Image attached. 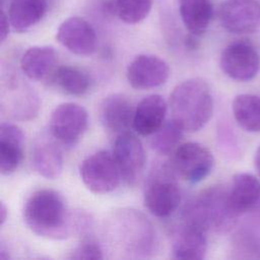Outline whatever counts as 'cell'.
I'll return each instance as SVG.
<instances>
[{"label": "cell", "mask_w": 260, "mask_h": 260, "mask_svg": "<svg viewBox=\"0 0 260 260\" xmlns=\"http://www.w3.org/2000/svg\"><path fill=\"white\" fill-rule=\"evenodd\" d=\"M23 219L35 234L45 238L65 239L73 231V218L64 198L51 189L38 190L28 197Z\"/></svg>", "instance_id": "6da1fadb"}, {"label": "cell", "mask_w": 260, "mask_h": 260, "mask_svg": "<svg viewBox=\"0 0 260 260\" xmlns=\"http://www.w3.org/2000/svg\"><path fill=\"white\" fill-rule=\"evenodd\" d=\"M175 120L184 131L195 132L203 128L213 113V96L207 82L189 78L179 83L170 96Z\"/></svg>", "instance_id": "7a4b0ae2"}, {"label": "cell", "mask_w": 260, "mask_h": 260, "mask_svg": "<svg viewBox=\"0 0 260 260\" xmlns=\"http://www.w3.org/2000/svg\"><path fill=\"white\" fill-rule=\"evenodd\" d=\"M238 214L229 201V190L212 186L202 191L185 208L183 220L195 223L205 231L224 232L230 230Z\"/></svg>", "instance_id": "3957f363"}, {"label": "cell", "mask_w": 260, "mask_h": 260, "mask_svg": "<svg viewBox=\"0 0 260 260\" xmlns=\"http://www.w3.org/2000/svg\"><path fill=\"white\" fill-rule=\"evenodd\" d=\"M79 172L83 184L96 194L114 191L122 179L114 154L108 150H100L85 157Z\"/></svg>", "instance_id": "277c9868"}, {"label": "cell", "mask_w": 260, "mask_h": 260, "mask_svg": "<svg viewBox=\"0 0 260 260\" xmlns=\"http://www.w3.org/2000/svg\"><path fill=\"white\" fill-rule=\"evenodd\" d=\"M213 165V155L206 146L198 142H186L174 151L171 169L186 182L196 184L210 174Z\"/></svg>", "instance_id": "5b68a950"}, {"label": "cell", "mask_w": 260, "mask_h": 260, "mask_svg": "<svg viewBox=\"0 0 260 260\" xmlns=\"http://www.w3.org/2000/svg\"><path fill=\"white\" fill-rule=\"evenodd\" d=\"M220 68L237 81L253 79L260 69V56L256 48L244 40L229 44L220 55Z\"/></svg>", "instance_id": "8992f818"}, {"label": "cell", "mask_w": 260, "mask_h": 260, "mask_svg": "<svg viewBox=\"0 0 260 260\" xmlns=\"http://www.w3.org/2000/svg\"><path fill=\"white\" fill-rule=\"evenodd\" d=\"M86 110L75 103H64L57 106L50 117L52 136L64 144H74L87 128Z\"/></svg>", "instance_id": "52a82bcc"}, {"label": "cell", "mask_w": 260, "mask_h": 260, "mask_svg": "<svg viewBox=\"0 0 260 260\" xmlns=\"http://www.w3.org/2000/svg\"><path fill=\"white\" fill-rule=\"evenodd\" d=\"M113 154L122 179L129 185H134L141 177L145 166V152L140 139L132 132L119 133Z\"/></svg>", "instance_id": "ba28073f"}, {"label": "cell", "mask_w": 260, "mask_h": 260, "mask_svg": "<svg viewBox=\"0 0 260 260\" xmlns=\"http://www.w3.org/2000/svg\"><path fill=\"white\" fill-rule=\"evenodd\" d=\"M221 25L237 35L251 34L260 26L258 0H225L219 9Z\"/></svg>", "instance_id": "9c48e42d"}, {"label": "cell", "mask_w": 260, "mask_h": 260, "mask_svg": "<svg viewBox=\"0 0 260 260\" xmlns=\"http://www.w3.org/2000/svg\"><path fill=\"white\" fill-rule=\"evenodd\" d=\"M127 80L136 89H150L166 83L170 68L165 60L151 54L136 56L127 68Z\"/></svg>", "instance_id": "30bf717a"}, {"label": "cell", "mask_w": 260, "mask_h": 260, "mask_svg": "<svg viewBox=\"0 0 260 260\" xmlns=\"http://www.w3.org/2000/svg\"><path fill=\"white\" fill-rule=\"evenodd\" d=\"M56 39L69 52L79 56L91 55L96 48L94 28L78 16L65 19L58 27Z\"/></svg>", "instance_id": "8fae6325"}, {"label": "cell", "mask_w": 260, "mask_h": 260, "mask_svg": "<svg viewBox=\"0 0 260 260\" xmlns=\"http://www.w3.org/2000/svg\"><path fill=\"white\" fill-rule=\"evenodd\" d=\"M181 202V191L177 183L165 176L153 177L144 193V204L148 211L156 217L172 215Z\"/></svg>", "instance_id": "7c38bea8"}, {"label": "cell", "mask_w": 260, "mask_h": 260, "mask_svg": "<svg viewBox=\"0 0 260 260\" xmlns=\"http://www.w3.org/2000/svg\"><path fill=\"white\" fill-rule=\"evenodd\" d=\"M135 108L124 93H111L101 105L100 116L104 127L115 133H122L132 126Z\"/></svg>", "instance_id": "4fadbf2b"}, {"label": "cell", "mask_w": 260, "mask_h": 260, "mask_svg": "<svg viewBox=\"0 0 260 260\" xmlns=\"http://www.w3.org/2000/svg\"><path fill=\"white\" fill-rule=\"evenodd\" d=\"M203 228L184 221L178 229L173 243V256L180 260L203 259L207 251V238Z\"/></svg>", "instance_id": "5bb4252c"}, {"label": "cell", "mask_w": 260, "mask_h": 260, "mask_svg": "<svg viewBox=\"0 0 260 260\" xmlns=\"http://www.w3.org/2000/svg\"><path fill=\"white\" fill-rule=\"evenodd\" d=\"M167 110L168 105L161 95L143 98L135 108L132 128L142 136L153 134L165 123Z\"/></svg>", "instance_id": "9a60e30c"}, {"label": "cell", "mask_w": 260, "mask_h": 260, "mask_svg": "<svg viewBox=\"0 0 260 260\" xmlns=\"http://www.w3.org/2000/svg\"><path fill=\"white\" fill-rule=\"evenodd\" d=\"M24 134L11 123L0 126V172L9 175L17 170L23 158Z\"/></svg>", "instance_id": "2e32d148"}, {"label": "cell", "mask_w": 260, "mask_h": 260, "mask_svg": "<svg viewBox=\"0 0 260 260\" xmlns=\"http://www.w3.org/2000/svg\"><path fill=\"white\" fill-rule=\"evenodd\" d=\"M260 199V181L248 173L234 176L229 201L232 209L239 215L251 210Z\"/></svg>", "instance_id": "e0dca14e"}, {"label": "cell", "mask_w": 260, "mask_h": 260, "mask_svg": "<svg viewBox=\"0 0 260 260\" xmlns=\"http://www.w3.org/2000/svg\"><path fill=\"white\" fill-rule=\"evenodd\" d=\"M57 53L50 46L28 48L20 58V69L29 79L40 81L47 78L55 69Z\"/></svg>", "instance_id": "ac0fdd59"}, {"label": "cell", "mask_w": 260, "mask_h": 260, "mask_svg": "<svg viewBox=\"0 0 260 260\" xmlns=\"http://www.w3.org/2000/svg\"><path fill=\"white\" fill-rule=\"evenodd\" d=\"M31 160L35 170L50 180L58 178L63 170L62 152L58 145L47 137H41L35 142Z\"/></svg>", "instance_id": "d6986e66"}, {"label": "cell", "mask_w": 260, "mask_h": 260, "mask_svg": "<svg viewBox=\"0 0 260 260\" xmlns=\"http://www.w3.org/2000/svg\"><path fill=\"white\" fill-rule=\"evenodd\" d=\"M47 0H11L7 16L10 25L22 32L37 24L47 11Z\"/></svg>", "instance_id": "ffe728a7"}, {"label": "cell", "mask_w": 260, "mask_h": 260, "mask_svg": "<svg viewBox=\"0 0 260 260\" xmlns=\"http://www.w3.org/2000/svg\"><path fill=\"white\" fill-rule=\"evenodd\" d=\"M179 12L189 32L200 37L211 21L213 7L211 0H179Z\"/></svg>", "instance_id": "44dd1931"}, {"label": "cell", "mask_w": 260, "mask_h": 260, "mask_svg": "<svg viewBox=\"0 0 260 260\" xmlns=\"http://www.w3.org/2000/svg\"><path fill=\"white\" fill-rule=\"evenodd\" d=\"M232 110L241 128L248 132H260V96L239 94L233 101Z\"/></svg>", "instance_id": "7402d4cb"}, {"label": "cell", "mask_w": 260, "mask_h": 260, "mask_svg": "<svg viewBox=\"0 0 260 260\" xmlns=\"http://www.w3.org/2000/svg\"><path fill=\"white\" fill-rule=\"evenodd\" d=\"M105 10L116 15L121 21L136 24L147 17L152 7V0H108Z\"/></svg>", "instance_id": "603a6c76"}, {"label": "cell", "mask_w": 260, "mask_h": 260, "mask_svg": "<svg viewBox=\"0 0 260 260\" xmlns=\"http://www.w3.org/2000/svg\"><path fill=\"white\" fill-rule=\"evenodd\" d=\"M54 82L64 92L71 95H82L90 87L88 75L74 66H60L54 71Z\"/></svg>", "instance_id": "cb8c5ba5"}, {"label": "cell", "mask_w": 260, "mask_h": 260, "mask_svg": "<svg viewBox=\"0 0 260 260\" xmlns=\"http://www.w3.org/2000/svg\"><path fill=\"white\" fill-rule=\"evenodd\" d=\"M183 128L175 121L165 122L150 138L151 148L158 154L167 155L175 151L183 137Z\"/></svg>", "instance_id": "d4e9b609"}, {"label": "cell", "mask_w": 260, "mask_h": 260, "mask_svg": "<svg viewBox=\"0 0 260 260\" xmlns=\"http://www.w3.org/2000/svg\"><path fill=\"white\" fill-rule=\"evenodd\" d=\"M103 251L99 243L92 239H84L72 251L69 258L74 260H90L103 259Z\"/></svg>", "instance_id": "484cf974"}, {"label": "cell", "mask_w": 260, "mask_h": 260, "mask_svg": "<svg viewBox=\"0 0 260 260\" xmlns=\"http://www.w3.org/2000/svg\"><path fill=\"white\" fill-rule=\"evenodd\" d=\"M9 26H11V25H10L7 14L4 11H1V30H0L1 43H3L5 41V39L7 38L8 34H9Z\"/></svg>", "instance_id": "4316f807"}, {"label": "cell", "mask_w": 260, "mask_h": 260, "mask_svg": "<svg viewBox=\"0 0 260 260\" xmlns=\"http://www.w3.org/2000/svg\"><path fill=\"white\" fill-rule=\"evenodd\" d=\"M254 164H255V168L260 176V146L257 148L256 152H255V157H254Z\"/></svg>", "instance_id": "83f0119b"}, {"label": "cell", "mask_w": 260, "mask_h": 260, "mask_svg": "<svg viewBox=\"0 0 260 260\" xmlns=\"http://www.w3.org/2000/svg\"><path fill=\"white\" fill-rule=\"evenodd\" d=\"M6 216H7V208L4 205V203L1 202V207H0V221H1V224H3L4 221L6 220Z\"/></svg>", "instance_id": "f1b7e54d"}]
</instances>
